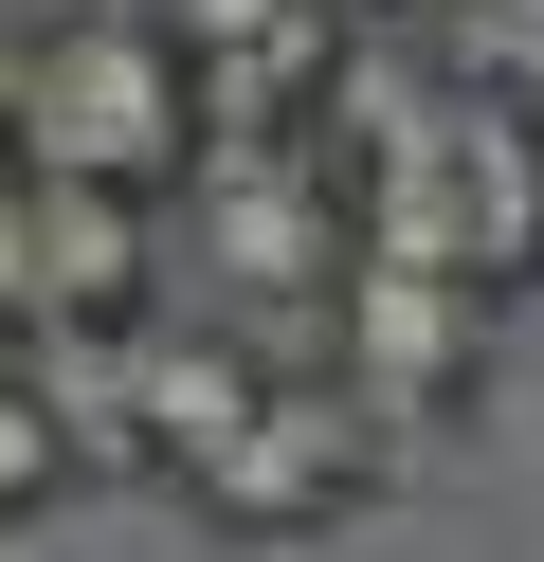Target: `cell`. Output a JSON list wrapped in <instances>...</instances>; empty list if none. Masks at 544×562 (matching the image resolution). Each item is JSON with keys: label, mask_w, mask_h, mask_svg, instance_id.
<instances>
[{"label": "cell", "mask_w": 544, "mask_h": 562, "mask_svg": "<svg viewBox=\"0 0 544 562\" xmlns=\"http://www.w3.org/2000/svg\"><path fill=\"white\" fill-rule=\"evenodd\" d=\"M0 164H19V182L145 200V218H164V200H181V164H200V91H181V55L145 37L127 0L19 19V110H0Z\"/></svg>", "instance_id": "1"}, {"label": "cell", "mask_w": 544, "mask_h": 562, "mask_svg": "<svg viewBox=\"0 0 544 562\" xmlns=\"http://www.w3.org/2000/svg\"><path fill=\"white\" fill-rule=\"evenodd\" d=\"M363 490H381V417H363L345 381H254V417L200 472V508L236 526V544H273V526H345Z\"/></svg>", "instance_id": "2"}, {"label": "cell", "mask_w": 544, "mask_h": 562, "mask_svg": "<svg viewBox=\"0 0 544 562\" xmlns=\"http://www.w3.org/2000/svg\"><path fill=\"white\" fill-rule=\"evenodd\" d=\"M471 363H490V291H454V272H345L326 291V381H345L363 417H454Z\"/></svg>", "instance_id": "3"}, {"label": "cell", "mask_w": 544, "mask_h": 562, "mask_svg": "<svg viewBox=\"0 0 544 562\" xmlns=\"http://www.w3.org/2000/svg\"><path fill=\"white\" fill-rule=\"evenodd\" d=\"M181 200H200V272H236V291H345V182H326L309 127H273V146H200L181 164Z\"/></svg>", "instance_id": "4"}, {"label": "cell", "mask_w": 544, "mask_h": 562, "mask_svg": "<svg viewBox=\"0 0 544 562\" xmlns=\"http://www.w3.org/2000/svg\"><path fill=\"white\" fill-rule=\"evenodd\" d=\"M145 200H91V182H19V327L36 345H127L145 327Z\"/></svg>", "instance_id": "5"}, {"label": "cell", "mask_w": 544, "mask_h": 562, "mask_svg": "<svg viewBox=\"0 0 544 562\" xmlns=\"http://www.w3.org/2000/svg\"><path fill=\"white\" fill-rule=\"evenodd\" d=\"M254 345H218V327H127V436H145V472H181L200 490L218 472V436L254 417Z\"/></svg>", "instance_id": "6"}, {"label": "cell", "mask_w": 544, "mask_h": 562, "mask_svg": "<svg viewBox=\"0 0 544 562\" xmlns=\"http://www.w3.org/2000/svg\"><path fill=\"white\" fill-rule=\"evenodd\" d=\"M127 19L181 55V74H236V55H290V37H345V19H309V0H127Z\"/></svg>", "instance_id": "7"}, {"label": "cell", "mask_w": 544, "mask_h": 562, "mask_svg": "<svg viewBox=\"0 0 544 562\" xmlns=\"http://www.w3.org/2000/svg\"><path fill=\"white\" fill-rule=\"evenodd\" d=\"M73 472H91V436H73V417H55V400L19 381V345H0V526H36V508H55Z\"/></svg>", "instance_id": "8"}, {"label": "cell", "mask_w": 544, "mask_h": 562, "mask_svg": "<svg viewBox=\"0 0 544 562\" xmlns=\"http://www.w3.org/2000/svg\"><path fill=\"white\" fill-rule=\"evenodd\" d=\"M381 19H399V37H454L471 0H363V37H381Z\"/></svg>", "instance_id": "9"}, {"label": "cell", "mask_w": 544, "mask_h": 562, "mask_svg": "<svg viewBox=\"0 0 544 562\" xmlns=\"http://www.w3.org/2000/svg\"><path fill=\"white\" fill-rule=\"evenodd\" d=\"M0 327H19V164H0Z\"/></svg>", "instance_id": "10"}, {"label": "cell", "mask_w": 544, "mask_h": 562, "mask_svg": "<svg viewBox=\"0 0 544 562\" xmlns=\"http://www.w3.org/2000/svg\"><path fill=\"white\" fill-rule=\"evenodd\" d=\"M309 19H345V37H363V0H309Z\"/></svg>", "instance_id": "11"}]
</instances>
